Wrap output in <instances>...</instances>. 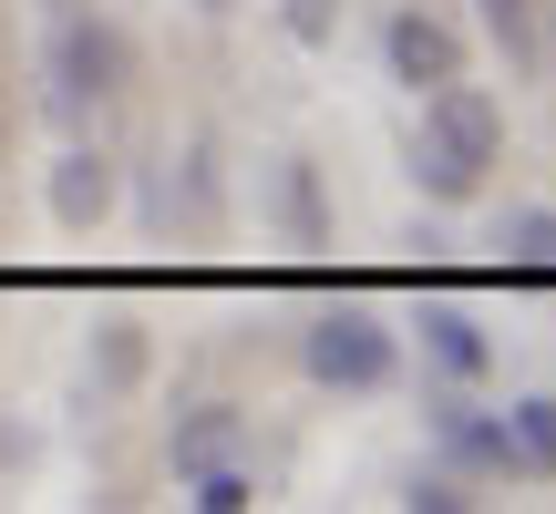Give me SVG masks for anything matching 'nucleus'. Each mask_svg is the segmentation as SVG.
I'll return each instance as SVG.
<instances>
[{
	"label": "nucleus",
	"mask_w": 556,
	"mask_h": 514,
	"mask_svg": "<svg viewBox=\"0 0 556 514\" xmlns=\"http://www.w3.org/2000/svg\"><path fill=\"white\" fill-rule=\"evenodd\" d=\"M31 453H41V442H31V433H11V422H0V463H11V474H21V463H31Z\"/></svg>",
	"instance_id": "6ab92c4d"
},
{
	"label": "nucleus",
	"mask_w": 556,
	"mask_h": 514,
	"mask_svg": "<svg viewBox=\"0 0 556 514\" xmlns=\"http://www.w3.org/2000/svg\"><path fill=\"white\" fill-rule=\"evenodd\" d=\"M114 196H124V165L114 155H103V144H62V155H52V176H41V206H52V227H62V237H93V227L103 217H114Z\"/></svg>",
	"instance_id": "423d86ee"
},
{
	"label": "nucleus",
	"mask_w": 556,
	"mask_h": 514,
	"mask_svg": "<svg viewBox=\"0 0 556 514\" xmlns=\"http://www.w3.org/2000/svg\"><path fill=\"white\" fill-rule=\"evenodd\" d=\"M536 31H546V82H556V0H536Z\"/></svg>",
	"instance_id": "aec40b11"
},
{
	"label": "nucleus",
	"mask_w": 556,
	"mask_h": 514,
	"mask_svg": "<svg viewBox=\"0 0 556 514\" xmlns=\"http://www.w3.org/2000/svg\"><path fill=\"white\" fill-rule=\"evenodd\" d=\"M475 494H464V474L454 463H413V474H402V514H464Z\"/></svg>",
	"instance_id": "dca6fc26"
},
{
	"label": "nucleus",
	"mask_w": 556,
	"mask_h": 514,
	"mask_svg": "<svg viewBox=\"0 0 556 514\" xmlns=\"http://www.w3.org/2000/svg\"><path fill=\"white\" fill-rule=\"evenodd\" d=\"M238 453V401H176V422H165V463L176 474H197V463Z\"/></svg>",
	"instance_id": "9b49d317"
},
{
	"label": "nucleus",
	"mask_w": 556,
	"mask_h": 514,
	"mask_svg": "<svg viewBox=\"0 0 556 514\" xmlns=\"http://www.w3.org/2000/svg\"><path fill=\"white\" fill-rule=\"evenodd\" d=\"M135 206H144V227H155V237H176V206H165V165H144V176H135Z\"/></svg>",
	"instance_id": "a211bd4d"
},
{
	"label": "nucleus",
	"mask_w": 556,
	"mask_h": 514,
	"mask_svg": "<svg viewBox=\"0 0 556 514\" xmlns=\"http://www.w3.org/2000/svg\"><path fill=\"white\" fill-rule=\"evenodd\" d=\"M422 114L402 124V176H413L422 206H475L484 176L505 165V103L484 93V82H433V93H413Z\"/></svg>",
	"instance_id": "f257e3e1"
},
{
	"label": "nucleus",
	"mask_w": 556,
	"mask_h": 514,
	"mask_svg": "<svg viewBox=\"0 0 556 514\" xmlns=\"http://www.w3.org/2000/svg\"><path fill=\"white\" fill-rule=\"evenodd\" d=\"M381 73L402 82V93H433V82L464 73V31L454 11H433V0H392L381 11Z\"/></svg>",
	"instance_id": "39448f33"
},
{
	"label": "nucleus",
	"mask_w": 556,
	"mask_h": 514,
	"mask_svg": "<svg viewBox=\"0 0 556 514\" xmlns=\"http://www.w3.org/2000/svg\"><path fill=\"white\" fill-rule=\"evenodd\" d=\"M278 21H289L299 52H330L340 41V0H278Z\"/></svg>",
	"instance_id": "f3484780"
},
{
	"label": "nucleus",
	"mask_w": 556,
	"mask_h": 514,
	"mask_svg": "<svg viewBox=\"0 0 556 514\" xmlns=\"http://www.w3.org/2000/svg\"><path fill=\"white\" fill-rule=\"evenodd\" d=\"M505 422H516V453H526V474H556V391H526V401H505Z\"/></svg>",
	"instance_id": "2eb2a0df"
},
{
	"label": "nucleus",
	"mask_w": 556,
	"mask_h": 514,
	"mask_svg": "<svg viewBox=\"0 0 556 514\" xmlns=\"http://www.w3.org/2000/svg\"><path fill=\"white\" fill-rule=\"evenodd\" d=\"M495 257H505V278H556V206H505Z\"/></svg>",
	"instance_id": "ddd939ff"
},
{
	"label": "nucleus",
	"mask_w": 556,
	"mask_h": 514,
	"mask_svg": "<svg viewBox=\"0 0 556 514\" xmlns=\"http://www.w3.org/2000/svg\"><path fill=\"white\" fill-rule=\"evenodd\" d=\"M165 206H176V227H186V237H206V227L227 217V176H217V134H186V155H176V176H165Z\"/></svg>",
	"instance_id": "9d476101"
},
{
	"label": "nucleus",
	"mask_w": 556,
	"mask_h": 514,
	"mask_svg": "<svg viewBox=\"0 0 556 514\" xmlns=\"http://www.w3.org/2000/svg\"><path fill=\"white\" fill-rule=\"evenodd\" d=\"M135 93V41H124L114 11H93V0H62L52 21H41V114L62 124V134H83V114H103V103Z\"/></svg>",
	"instance_id": "f03ea898"
},
{
	"label": "nucleus",
	"mask_w": 556,
	"mask_h": 514,
	"mask_svg": "<svg viewBox=\"0 0 556 514\" xmlns=\"http://www.w3.org/2000/svg\"><path fill=\"white\" fill-rule=\"evenodd\" d=\"M186 504H197V514H248V504H258V474H248L238 453H217V463L186 474Z\"/></svg>",
	"instance_id": "4468645a"
},
{
	"label": "nucleus",
	"mask_w": 556,
	"mask_h": 514,
	"mask_svg": "<svg viewBox=\"0 0 556 514\" xmlns=\"http://www.w3.org/2000/svg\"><path fill=\"white\" fill-rule=\"evenodd\" d=\"M484 41L505 52V82H546V31H536V0H475Z\"/></svg>",
	"instance_id": "f8f14e48"
},
{
	"label": "nucleus",
	"mask_w": 556,
	"mask_h": 514,
	"mask_svg": "<svg viewBox=\"0 0 556 514\" xmlns=\"http://www.w3.org/2000/svg\"><path fill=\"white\" fill-rule=\"evenodd\" d=\"M186 11H197V21H227V11H238V0H186Z\"/></svg>",
	"instance_id": "412c9836"
},
{
	"label": "nucleus",
	"mask_w": 556,
	"mask_h": 514,
	"mask_svg": "<svg viewBox=\"0 0 556 514\" xmlns=\"http://www.w3.org/2000/svg\"><path fill=\"white\" fill-rule=\"evenodd\" d=\"M299 371H309L319 391H351V401H371V391H392V381H402V330L340 298V309H319L309 330H299Z\"/></svg>",
	"instance_id": "7ed1b4c3"
},
{
	"label": "nucleus",
	"mask_w": 556,
	"mask_h": 514,
	"mask_svg": "<svg viewBox=\"0 0 556 514\" xmlns=\"http://www.w3.org/2000/svg\"><path fill=\"white\" fill-rule=\"evenodd\" d=\"M268 217H278V237H289L299 257L330 247V185H319L309 155H278V165H268Z\"/></svg>",
	"instance_id": "6e6552de"
},
{
	"label": "nucleus",
	"mask_w": 556,
	"mask_h": 514,
	"mask_svg": "<svg viewBox=\"0 0 556 514\" xmlns=\"http://www.w3.org/2000/svg\"><path fill=\"white\" fill-rule=\"evenodd\" d=\"M144 371H155V339H144V319H103V330H93V350H83V412L124 401Z\"/></svg>",
	"instance_id": "1a4fd4ad"
},
{
	"label": "nucleus",
	"mask_w": 556,
	"mask_h": 514,
	"mask_svg": "<svg viewBox=\"0 0 556 514\" xmlns=\"http://www.w3.org/2000/svg\"><path fill=\"white\" fill-rule=\"evenodd\" d=\"M422 433H433V453L454 463L464 484H536L526 453H516V422L484 412V401H464V381H443V391L422 401Z\"/></svg>",
	"instance_id": "20e7f679"
},
{
	"label": "nucleus",
	"mask_w": 556,
	"mask_h": 514,
	"mask_svg": "<svg viewBox=\"0 0 556 514\" xmlns=\"http://www.w3.org/2000/svg\"><path fill=\"white\" fill-rule=\"evenodd\" d=\"M413 339H422V371H433V381H464V391H475V381L495 371V339H484V319L464 309V298H443V288H422Z\"/></svg>",
	"instance_id": "0eeeda50"
}]
</instances>
